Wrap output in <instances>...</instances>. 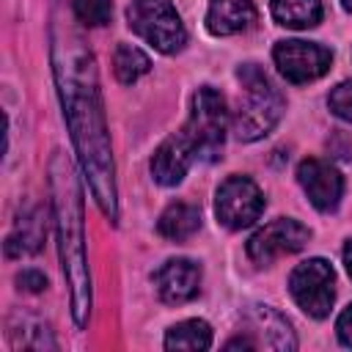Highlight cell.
Listing matches in <instances>:
<instances>
[{
    "label": "cell",
    "mask_w": 352,
    "mask_h": 352,
    "mask_svg": "<svg viewBox=\"0 0 352 352\" xmlns=\"http://www.w3.org/2000/svg\"><path fill=\"white\" fill-rule=\"evenodd\" d=\"M52 69L63 104V118L72 132L80 165L91 184V192L99 209L116 220L118 195H116V165L110 151V135L104 124V107L99 94V74L91 50L74 28L55 25L52 30Z\"/></svg>",
    "instance_id": "6da1fadb"
},
{
    "label": "cell",
    "mask_w": 352,
    "mask_h": 352,
    "mask_svg": "<svg viewBox=\"0 0 352 352\" xmlns=\"http://www.w3.org/2000/svg\"><path fill=\"white\" fill-rule=\"evenodd\" d=\"M192 162H195L192 143L187 140L184 132H176L157 146V151L151 157V176H154V182L173 187L187 176Z\"/></svg>",
    "instance_id": "7c38bea8"
},
{
    "label": "cell",
    "mask_w": 352,
    "mask_h": 352,
    "mask_svg": "<svg viewBox=\"0 0 352 352\" xmlns=\"http://www.w3.org/2000/svg\"><path fill=\"white\" fill-rule=\"evenodd\" d=\"M113 69H116V77L124 82V85H132L135 80H140L148 69H151V60L143 50L132 47V44H121L116 50V58H113Z\"/></svg>",
    "instance_id": "d6986e66"
},
{
    "label": "cell",
    "mask_w": 352,
    "mask_h": 352,
    "mask_svg": "<svg viewBox=\"0 0 352 352\" xmlns=\"http://www.w3.org/2000/svg\"><path fill=\"white\" fill-rule=\"evenodd\" d=\"M275 66L278 72L289 80V82H311L319 80L330 63H333V52L316 41H302V38H289V41H278L272 50Z\"/></svg>",
    "instance_id": "ba28073f"
},
{
    "label": "cell",
    "mask_w": 352,
    "mask_h": 352,
    "mask_svg": "<svg viewBox=\"0 0 352 352\" xmlns=\"http://www.w3.org/2000/svg\"><path fill=\"white\" fill-rule=\"evenodd\" d=\"M336 272L324 258H308L289 275V292L294 302L314 319H324L336 300Z\"/></svg>",
    "instance_id": "8992f818"
},
{
    "label": "cell",
    "mask_w": 352,
    "mask_h": 352,
    "mask_svg": "<svg viewBox=\"0 0 352 352\" xmlns=\"http://www.w3.org/2000/svg\"><path fill=\"white\" fill-rule=\"evenodd\" d=\"M344 264H346V272H349V278H352V239L344 245Z\"/></svg>",
    "instance_id": "cb8c5ba5"
},
{
    "label": "cell",
    "mask_w": 352,
    "mask_h": 352,
    "mask_svg": "<svg viewBox=\"0 0 352 352\" xmlns=\"http://www.w3.org/2000/svg\"><path fill=\"white\" fill-rule=\"evenodd\" d=\"M336 333H338V341L344 346H352V302L341 311V316L336 322Z\"/></svg>",
    "instance_id": "603a6c76"
},
{
    "label": "cell",
    "mask_w": 352,
    "mask_h": 352,
    "mask_svg": "<svg viewBox=\"0 0 352 352\" xmlns=\"http://www.w3.org/2000/svg\"><path fill=\"white\" fill-rule=\"evenodd\" d=\"M72 8L82 25H104L110 19V11H113L110 0H74Z\"/></svg>",
    "instance_id": "ffe728a7"
},
{
    "label": "cell",
    "mask_w": 352,
    "mask_h": 352,
    "mask_svg": "<svg viewBox=\"0 0 352 352\" xmlns=\"http://www.w3.org/2000/svg\"><path fill=\"white\" fill-rule=\"evenodd\" d=\"M226 126H228V110L220 91L212 85H201L192 96V110L184 124V135L192 143L195 160L214 162L226 143Z\"/></svg>",
    "instance_id": "277c9868"
},
{
    "label": "cell",
    "mask_w": 352,
    "mask_h": 352,
    "mask_svg": "<svg viewBox=\"0 0 352 352\" xmlns=\"http://www.w3.org/2000/svg\"><path fill=\"white\" fill-rule=\"evenodd\" d=\"M50 192H52L60 267L72 297V316L82 327L91 314V275H88L85 234H82V198L74 168L63 151H55L50 162Z\"/></svg>",
    "instance_id": "7a4b0ae2"
},
{
    "label": "cell",
    "mask_w": 352,
    "mask_h": 352,
    "mask_svg": "<svg viewBox=\"0 0 352 352\" xmlns=\"http://www.w3.org/2000/svg\"><path fill=\"white\" fill-rule=\"evenodd\" d=\"M248 319L253 322L256 330H261V336H264V346L283 349V352L297 346V338H294L289 322H286L278 311H272L270 305H250Z\"/></svg>",
    "instance_id": "9a60e30c"
},
{
    "label": "cell",
    "mask_w": 352,
    "mask_h": 352,
    "mask_svg": "<svg viewBox=\"0 0 352 352\" xmlns=\"http://www.w3.org/2000/svg\"><path fill=\"white\" fill-rule=\"evenodd\" d=\"M168 349H209L212 346V327L204 319H187L173 324L165 333Z\"/></svg>",
    "instance_id": "ac0fdd59"
},
{
    "label": "cell",
    "mask_w": 352,
    "mask_h": 352,
    "mask_svg": "<svg viewBox=\"0 0 352 352\" xmlns=\"http://www.w3.org/2000/svg\"><path fill=\"white\" fill-rule=\"evenodd\" d=\"M16 283H19V289H25V292H41V289H47V278H44L38 270H22V272L16 275Z\"/></svg>",
    "instance_id": "7402d4cb"
},
{
    "label": "cell",
    "mask_w": 352,
    "mask_h": 352,
    "mask_svg": "<svg viewBox=\"0 0 352 352\" xmlns=\"http://www.w3.org/2000/svg\"><path fill=\"white\" fill-rule=\"evenodd\" d=\"M256 19L253 0H209L206 28L214 36H231L245 30Z\"/></svg>",
    "instance_id": "4fadbf2b"
},
{
    "label": "cell",
    "mask_w": 352,
    "mask_h": 352,
    "mask_svg": "<svg viewBox=\"0 0 352 352\" xmlns=\"http://www.w3.org/2000/svg\"><path fill=\"white\" fill-rule=\"evenodd\" d=\"M236 80H239V96H236V107H234V135L245 143L264 138L267 132H272V126L280 121L286 102L283 94L275 88V82L256 66V63H245L236 69Z\"/></svg>",
    "instance_id": "3957f363"
},
{
    "label": "cell",
    "mask_w": 352,
    "mask_h": 352,
    "mask_svg": "<svg viewBox=\"0 0 352 352\" xmlns=\"http://www.w3.org/2000/svg\"><path fill=\"white\" fill-rule=\"evenodd\" d=\"M341 6H344V8L349 11V14H352V0H341Z\"/></svg>",
    "instance_id": "d4e9b609"
},
{
    "label": "cell",
    "mask_w": 352,
    "mask_h": 352,
    "mask_svg": "<svg viewBox=\"0 0 352 352\" xmlns=\"http://www.w3.org/2000/svg\"><path fill=\"white\" fill-rule=\"evenodd\" d=\"M308 239H311V231L302 223H297L292 217H278V220L267 223L264 228H258L248 239V256L256 264H270L278 256L302 250Z\"/></svg>",
    "instance_id": "9c48e42d"
},
{
    "label": "cell",
    "mask_w": 352,
    "mask_h": 352,
    "mask_svg": "<svg viewBox=\"0 0 352 352\" xmlns=\"http://www.w3.org/2000/svg\"><path fill=\"white\" fill-rule=\"evenodd\" d=\"M327 104H330V110H333L338 118H344V121L352 124V80L338 82V85L330 91Z\"/></svg>",
    "instance_id": "44dd1931"
},
{
    "label": "cell",
    "mask_w": 352,
    "mask_h": 352,
    "mask_svg": "<svg viewBox=\"0 0 352 352\" xmlns=\"http://www.w3.org/2000/svg\"><path fill=\"white\" fill-rule=\"evenodd\" d=\"M126 22L140 38L165 55L179 52L187 41L184 25L170 0H132L126 8Z\"/></svg>",
    "instance_id": "5b68a950"
},
{
    "label": "cell",
    "mask_w": 352,
    "mask_h": 352,
    "mask_svg": "<svg viewBox=\"0 0 352 352\" xmlns=\"http://www.w3.org/2000/svg\"><path fill=\"white\" fill-rule=\"evenodd\" d=\"M154 286H157V294L170 302V305H179V302H187L198 294V286H201V267L190 258H168L157 272H154Z\"/></svg>",
    "instance_id": "8fae6325"
},
{
    "label": "cell",
    "mask_w": 352,
    "mask_h": 352,
    "mask_svg": "<svg viewBox=\"0 0 352 352\" xmlns=\"http://www.w3.org/2000/svg\"><path fill=\"white\" fill-rule=\"evenodd\" d=\"M264 212V195L256 187L253 179L248 176H228L214 195V214L217 220L231 228V231H242L248 226H253Z\"/></svg>",
    "instance_id": "52a82bcc"
},
{
    "label": "cell",
    "mask_w": 352,
    "mask_h": 352,
    "mask_svg": "<svg viewBox=\"0 0 352 352\" xmlns=\"http://www.w3.org/2000/svg\"><path fill=\"white\" fill-rule=\"evenodd\" d=\"M297 182L305 190L308 201L319 212H333L338 206L341 195H344V179H341V173L330 162L316 160V157H308V160L300 162Z\"/></svg>",
    "instance_id": "30bf717a"
},
{
    "label": "cell",
    "mask_w": 352,
    "mask_h": 352,
    "mask_svg": "<svg viewBox=\"0 0 352 352\" xmlns=\"http://www.w3.org/2000/svg\"><path fill=\"white\" fill-rule=\"evenodd\" d=\"M272 16L283 28H314L322 19V0H272Z\"/></svg>",
    "instance_id": "e0dca14e"
},
{
    "label": "cell",
    "mask_w": 352,
    "mask_h": 352,
    "mask_svg": "<svg viewBox=\"0 0 352 352\" xmlns=\"http://www.w3.org/2000/svg\"><path fill=\"white\" fill-rule=\"evenodd\" d=\"M198 228H201V212H198V206L184 204V201L170 204V206L160 214V223H157V231H160L165 239H173V242L190 239Z\"/></svg>",
    "instance_id": "2e32d148"
},
{
    "label": "cell",
    "mask_w": 352,
    "mask_h": 352,
    "mask_svg": "<svg viewBox=\"0 0 352 352\" xmlns=\"http://www.w3.org/2000/svg\"><path fill=\"white\" fill-rule=\"evenodd\" d=\"M44 214L41 209H30L25 212L16 223H14V231L6 236V256L8 258H22V256H30L41 248L44 242Z\"/></svg>",
    "instance_id": "5bb4252c"
}]
</instances>
